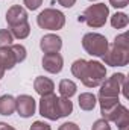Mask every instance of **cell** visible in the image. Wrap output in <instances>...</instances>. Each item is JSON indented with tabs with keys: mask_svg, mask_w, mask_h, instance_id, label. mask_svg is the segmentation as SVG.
Masks as SVG:
<instances>
[{
	"mask_svg": "<svg viewBox=\"0 0 129 130\" xmlns=\"http://www.w3.org/2000/svg\"><path fill=\"white\" fill-rule=\"evenodd\" d=\"M71 74L78 77L87 88H97L106 77V68L99 61L76 59L71 64Z\"/></svg>",
	"mask_w": 129,
	"mask_h": 130,
	"instance_id": "6da1fadb",
	"label": "cell"
},
{
	"mask_svg": "<svg viewBox=\"0 0 129 130\" xmlns=\"http://www.w3.org/2000/svg\"><path fill=\"white\" fill-rule=\"evenodd\" d=\"M71 112H73V103L67 97L49 94L43 95L40 100V113L50 121H56L59 118L68 117Z\"/></svg>",
	"mask_w": 129,
	"mask_h": 130,
	"instance_id": "7a4b0ae2",
	"label": "cell"
},
{
	"mask_svg": "<svg viewBox=\"0 0 129 130\" xmlns=\"http://www.w3.org/2000/svg\"><path fill=\"white\" fill-rule=\"evenodd\" d=\"M102 59L109 67H125V65H128L129 64L128 33L117 35L114 42L111 45H108V50L102 56Z\"/></svg>",
	"mask_w": 129,
	"mask_h": 130,
	"instance_id": "3957f363",
	"label": "cell"
},
{
	"mask_svg": "<svg viewBox=\"0 0 129 130\" xmlns=\"http://www.w3.org/2000/svg\"><path fill=\"white\" fill-rule=\"evenodd\" d=\"M108 15H109V9L105 3H96V5H90L79 17H78V21L79 23H85L87 26L97 29V27H102L105 26L106 20H108Z\"/></svg>",
	"mask_w": 129,
	"mask_h": 130,
	"instance_id": "277c9868",
	"label": "cell"
},
{
	"mask_svg": "<svg viewBox=\"0 0 129 130\" xmlns=\"http://www.w3.org/2000/svg\"><path fill=\"white\" fill-rule=\"evenodd\" d=\"M108 39L105 35L102 33H96V32H88L82 36V47L84 50L91 55V56H96V58H102L106 50H108Z\"/></svg>",
	"mask_w": 129,
	"mask_h": 130,
	"instance_id": "5b68a950",
	"label": "cell"
},
{
	"mask_svg": "<svg viewBox=\"0 0 129 130\" xmlns=\"http://www.w3.org/2000/svg\"><path fill=\"white\" fill-rule=\"evenodd\" d=\"M36 24L46 30H59L65 26V15L58 9L47 8L38 14Z\"/></svg>",
	"mask_w": 129,
	"mask_h": 130,
	"instance_id": "8992f818",
	"label": "cell"
},
{
	"mask_svg": "<svg viewBox=\"0 0 129 130\" xmlns=\"http://www.w3.org/2000/svg\"><path fill=\"white\" fill-rule=\"evenodd\" d=\"M126 83V77L123 73H115L111 77L105 79L99 89V97H119V94L123 91V86Z\"/></svg>",
	"mask_w": 129,
	"mask_h": 130,
	"instance_id": "52a82bcc",
	"label": "cell"
},
{
	"mask_svg": "<svg viewBox=\"0 0 129 130\" xmlns=\"http://www.w3.org/2000/svg\"><path fill=\"white\" fill-rule=\"evenodd\" d=\"M100 113L106 121H115L117 115L120 113L123 104L119 101V97H99Z\"/></svg>",
	"mask_w": 129,
	"mask_h": 130,
	"instance_id": "ba28073f",
	"label": "cell"
},
{
	"mask_svg": "<svg viewBox=\"0 0 129 130\" xmlns=\"http://www.w3.org/2000/svg\"><path fill=\"white\" fill-rule=\"evenodd\" d=\"M35 109H36V101L32 95L21 94L15 98V110L21 118H31L35 113Z\"/></svg>",
	"mask_w": 129,
	"mask_h": 130,
	"instance_id": "9c48e42d",
	"label": "cell"
},
{
	"mask_svg": "<svg viewBox=\"0 0 129 130\" xmlns=\"http://www.w3.org/2000/svg\"><path fill=\"white\" fill-rule=\"evenodd\" d=\"M43 68L47 71V73H52V74H58L62 71V67H64V59L59 53H46L43 56Z\"/></svg>",
	"mask_w": 129,
	"mask_h": 130,
	"instance_id": "30bf717a",
	"label": "cell"
},
{
	"mask_svg": "<svg viewBox=\"0 0 129 130\" xmlns=\"http://www.w3.org/2000/svg\"><path fill=\"white\" fill-rule=\"evenodd\" d=\"M40 48L46 53H59L62 48V38L55 33H47L40 41Z\"/></svg>",
	"mask_w": 129,
	"mask_h": 130,
	"instance_id": "8fae6325",
	"label": "cell"
},
{
	"mask_svg": "<svg viewBox=\"0 0 129 130\" xmlns=\"http://www.w3.org/2000/svg\"><path fill=\"white\" fill-rule=\"evenodd\" d=\"M26 21H28V11L23 6L12 5L8 9V12H6V23H8L9 27L21 24V23H26Z\"/></svg>",
	"mask_w": 129,
	"mask_h": 130,
	"instance_id": "7c38bea8",
	"label": "cell"
},
{
	"mask_svg": "<svg viewBox=\"0 0 129 130\" xmlns=\"http://www.w3.org/2000/svg\"><path fill=\"white\" fill-rule=\"evenodd\" d=\"M33 88H35V91L43 97V95L53 94V91H55V83H53L49 77L38 76V77L33 80Z\"/></svg>",
	"mask_w": 129,
	"mask_h": 130,
	"instance_id": "4fadbf2b",
	"label": "cell"
},
{
	"mask_svg": "<svg viewBox=\"0 0 129 130\" xmlns=\"http://www.w3.org/2000/svg\"><path fill=\"white\" fill-rule=\"evenodd\" d=\"M15 112V98L9 94H5L0 97V115L9 117Z\"/></svg>",
	"mask_w": 129,
	"mask_h": 130,
	"instance_id": "5bb4252c",
	"label": "cell"
},
{
	"mask_svg": "<svg viewBox=\"0 0 129 130\" xmlns=\"http://www.w3.org/2000/svg\"><path fill=\"white\" fill-rule=\"evenodd\" d=\"M0 61L5 65L6 70H12L17 65V59H15V55H14L11 45L5 47V48H0Z\"/></svg>",
	"mask_w": 129,
	"mask_h": 130,
	"instance_id": "9a60e30c",
	"label": "cell"
},
{
	"mask_svg": "<svg viewBox=\"0 0 129 130\" xmlns=\"http://www.w3.org/2000/svg\"><path fill=\"white\" fill-rule=\"evenodd\" d=\"M79 107L82 109V110H87V112H90V110H93L94 107H96V103H97V98L94 94H91V92H82L81 95H79Z\"/></svg>",
	"mask_w": 129,
	"mask_h": 130,
	"instance_id": "2e32d148",
	"label": "cell"
},
{
	"mask_svg": "<svg viewBox=\"0 0 129 130\" xmlns=\"http://www.w3.org/2000/svg\"><path fill=\"white\" fill-rule=\"evenodd\" d=\"M76 89H78L76 83L70 79H62L59 82V86H58V91H59L61 97H67V98L73 97L76 94Z\"/></svg>",
	"mask_w": 129,
	"mask_h": 130,
	"instance_id": "e0dca14e",
	"label": "cell"
},
{
	"mask_svg": "<svg viewBox=\"0 0 129 130\" xmlns=\"http://www.w3.org/2000/svg\"><path fill=\"white\" fill-rule=\"evenodd\" d=\"M9 32L12 33V36L17 38V39H24L31 33V24H29V21H26V23L12 26V27H9Z\"/></svg>",
	"mask_w": 129,
	"mask_h": 130,
	"instance_id": "ac0fdd59",
	"label": "cell"
},
{
	"mask_svg": "<svg viewBox=\"0 0 129 130\" xmlns=\"http://www.w3.org/2000/svg\"><path fill=\"white\" fill-rule=\"evenodd\" d=\"M129 24V17L125 12H115L111 17V26L114 29H125Z\"/></svg>",
	"mask_w": 129,
	"mask_h": 130,
	"instance_id": "d6986e66",
	"label": "cell"
},
{
	"mask_svg": "<svg viewBox=\"0 0 129 130\" xmlns=\"http://www.w3.org/2000/svg\"><path fill=\"white\" fill-rule=\"evenodd\" d=\"M114 123L117 124L119 130H129V110H128L126 106L122 107V110L117 115V118H115Z\"/></svg>",
	"mask_w": 129,
	"mask_h": 130,
	"instance_id": "ffe728a7",
	"label": "cell"
},
{
	"mask_svg": "<svg viewBox=\"0 0 129 130\" xmlns=\"http://www.w3.org/2000/svg\"><path fill=\"white\" fill-rule=\"evenodd\" d=\"M11 48H12V52H14V55H15L17 64H20V62H23V61L26 59L28 52H26V47H24V45H21V44H12Z\"/></svg>",
	"mask_w": 129,
	"mask_h": 130,
	"instance_id": "44dd1931",
	"label": "cell"
},
{
	"mask_svg": "<svg viewBox=\"0 0 129 130\" xmlns=\"http://www.w3.org/2000/svg\"><path fill=\"white\" fill-rule=\"evenodd\" d=\"M12 41H14V36L9 32V29H0V48L12 45Z\"/></svg>",
	"mask_w": 129,
	"mask_h": 130,
	"instance_id": "7402d4cb",
	"label": "cell"
},
{
	"mask_svg": "<svg viewBox=\"0 0 129 130\" xmlns=\"http://www.w3.org/2000/svg\"><path fill=\"white\" fill-rule=\"evenodd\" d=\"M91 130H111V126H109V121H106V120L100 118V120H97V121H94V124H93V127H91Z\"/></svg>",
	"mask_w": 129,
	"mask_h": 130,
	"instance_id": "603a6c76",
	"label": "cell"
},
{
	"mask_svg": "<svg viewBox=\"0 0 129 130\" xmlns=\"http://www.w3.org/2000/svg\"><path fill=\"white\" fill-rule=\"evenodd\" d=\"M23 3L29 11H35L43 5V0H23Z\"/></svg>",
	"mask_w": 129,
	"mask_h": 130,
	"instance_id": "cb8c5ba5",
	"label": "cell"
},
{
	"mask_svg": "<svg viewBox=\"0 0 129 130\" xmlns=\"http://www.w3.org/2000/svg\"><path fill=\"white\" fill-rule=\"evenodd\" d=\"M29 130H52V127L44 121H35Z\"/></svg>",
	"mask_w": 129,
	"mask_h": 130,
	"instance_id": "d4e9b609",
	"label": "cell"
},
{
	"mask_svg": "<svg viewBox=\"0 0 129 130\" xmlns=\"http://www.w3.org/2000/svg\"><path fill=\"white\" fill-rule=\"evenodd\" d=\"M109 3H111V6L122 9V8H126L129 5V0H109Z\"/></svg>",
	"mask_w": 129,
	"mask_h": 130,
	"instance_id": "484cf974",
	"label": "cell"
},
{
	"mask_svg": "<svg viewBox=\"0 0 129 130\" xmlns=\"http://www.w3.org/2000/svg\"><path fill=\"white\" fill-rule=\"evenodd\" d=\"M58 130H81V129H79V126H78L76 123H70V121H68V123L61 124Z\"/></svg>",
	"mask_w": 129,
	"mask_h": 130,
	"instance_id": "4316f807",
	"label": "cell"
},
{
	"mask_svg": "<svg viewBox=\"0 0 129 130\" xmlns=\"http://www.w3.org/2000/svg\"><path fill=\"white\" fill-rule=\"evenodd\" d=\"M58 3L61 6H64V8H71L76 3V0H58Z\"/></svg>",
	"mask_w": 129,
	"mask_h": 130,
	"instance_id": "83f0119b",
	"label": "cell"
},
{
	"mask_svg": "<svg viewBox=\"0 0 129 130\" xmlns=\"http://www.w3.org/2000/svg\"><path fill=\"white\" fill-rule=\"evenodd\" d=\"M0 130H15L12 126H9V124H6V123H2L0 121Z\"/></svg>",
	"mask_w": 129,
	"mask_h": 130,
	"instance_id": "f1b7e54d",
	"label": "cell"
},
{
	"mask_svg": "<svg viewBox=\"0 0 129 130\" xmlns=\"http://www.w3.org/2000/svg\"><path fill=\"white\" fill-rule=\"evenodd\" d=\"M5 71H6V68H5V65L2 64V61H0V79L5 76Z\"/></svg>",
	"mask_w": 129,
	"mask_h": 130,
	"instance_id": "f546056e",
	"label": "cell"
},
{
	"mask_svg": "<svg viewBox=\"0 0 129 130\" xmlns=\"http://www.w3.org/2000/svg\"><path fill=\"white\" fill-rule=\"evenodd\" d=\"M91 2H94V0H91Z\"/></svg>",
	"mask_w": 129,
	"mask_h": 130,
	"instance_id": "4dcf8cb0",
	"label": "cell"
}]
</instances>
